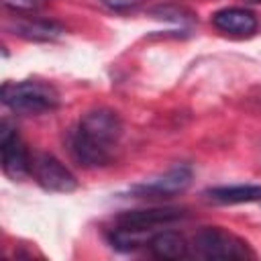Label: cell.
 I'll use <instances>...</instances> for the list:
<instances>
[{"label":"cell","instance_id":"cell-1","mask_svg":"<svg viewBox=\"0 0 261 261\" xmlns=\"http://www.w3.org/2000/svg\"><path fill=\"white\" fill-rule=\"evenodd\" d=\"M122 137V122L116 112L96 108L82 116L69 133V153L84 167H102L114 159V149Z\"/></svg>","mask_w":261,"mask_h":261},{"label":"cell","instance_id":"cell-2","mask_svg":"<svg viewBox=\"0 0 261 261\" xmlns=\"http://www.w3.org/2000/svg\"><path fill=\"white\" fill-rule=\"evenodd\" d=\"M2 104L16 114L35 116L51 112L59 106V94L53 86L37 80L27 82H6L2 86Z\"/></svg>","mask_w":261,"mask_h":261},{"label":"cell","instance_id":"cell-3","mask_svg":"<svg viewBox=\"0 0 261 261\" xmlns=\"http://www.w3.org/2000/svg\"><path fill=\"white\" fill-rule=\"evenodd\" d=\"M194 249L204 259H251L255 257L249 245L216 226H206L194 237Z\"/></svg>","mask_w":261,"mask_h":261},{"label":"cell","instance_id":"cell-4","mask_svg":"<svg viewBox=\"0 0 261 261\" xmlns=\"http://www.w3.org/2000/svg\"><path fill=\"white\" fill-rule=\"evenodd\" d=\"M31 175L47 192L69 194L77 188L75 175L51 153H37L31 159Z\"/></svg>","mask_w":261,"mask_h":261},{"label":"cell","instance_id":"cell-5","mask_svg":"<svg viewBox=\"0 0 261 261\" xmlns=\"http://www.w3.org/2000/svg\"><path fill=\"white\" fill-rule=\"evenodd\" d=\"M0 151H2V169L10 179H22L31 173V155L27 145L18 137L16 128L2 120L0 124Z\"/></svg>","mask_w":261,"mask_h":261},{"label":"cell","instance_id":"cell-6","mask_svg":"<svg viewBox=\"0 0 261 261\" xmlns=\"http://www.w3.org/2000/svg\"><path fill=\"white\" fill-rule=\"evenodd\" d=\"M190 184H192V169L188 165H175V167L167 169L165 173L135 186L133 192H137L139 196H145V198L147 196H151V198H167V196L184 192Z\"/></svg>","mask_w":261,"mask_h":261},{"label":"cell","instance_id":"cell-7","mask_svg":"<svg viewBox=\"0 0 261 261\" xmlns=\"http://www.w3.org/2000/svg\"><path fill=\"white\" fill-rule=\"evenodd\" d=\"M184 218V210L181 208H171V206H159V208H143V210H126L122 212L116 222L120 226H133V228H141V230H153V226H161V224H169Z\"/></svg>","mask_w":261,"mask_h":261},{"label":"cell","instance_id":"cell-8","mask_svg":"<svg viewBox=\"0 0 261 261\" xmlns=\"http://www.w3.org/2000/svg\"><path fill=\"white\" fill-rule=\"evenodd\" d=\"M212 24L220 33L230 35V37H251L257 31V16L247 8L230 6V8H222L214 12Z\"/></svg>","mask_w":261,"mask_h":261},{"label":"cell","instance_id":"cell-9","mask_svg":"<svg viewBox=\"0 0 261 261\" xmlns=\"http://www.w3.org/2000/svg\"><path fill=\"white\" fill-rule=\"evenodd\" d=\"M204 198L212 204H247L261 202V186H220L204 192Z\"/></svg>","mask_w":261,"mask_h":261},{"label":"cell","instance_id":"cell-10","mask_svg":"<svg viewBox=\"0 0 261 261\" xmlns=\"http://www.w3.org/2000/svg\"><path fill=\"white\" fill-rule=\"evenodd\" d=\"M149 251L157 259H181L188 255V243L181 234L173 230L153 232L149 239Z\"/></svg>","mask_w":261,"mask_h":261},{"label":"cell","instance_id":"cell-11","mask_svg":"<svg viewBox=\"0 0 261 261\" xmlns=\"http://www.w3.org/2000/svg\"><path fill=\"white\" fill-rule=\"evenodd\" d=\"M16 33L31 41H55L65 31L53 20H22L16 24Z\"/></svg>","mask_w":261,"mask_h":261},{"label":"cell","instance_id":"cell-12","mask_svg":"<svg viewBox=\"0 0 261 261\" xmlns=\"http://www.w3.org/2000/svg\"><path fill=\"white\" fill-rule=\"evenodd\" d=\"M2 4L14 12H31L41 4V0H2Z\"/></svg>","mask_w":261,"mask_h":261},{"label":"cell","instance_id":"cell-13","mask_svg":"<svg viewBox=\"0 0 261 261\" xmlns=\"http://www.w3.org/2000/svg\"><path fill=\"white\" fill-rule=\"evenodd\" d=\"M102 2L112 10H126V8L141 4V0H102Z\"/></svg>","mask_w":261,"mask_h":261},{"label":"cell","instance_id":"cell-14","mask_svg":"<svg viewBox=\"0 0 261 261\" xmlns=\"http://www.w3.org/2000/svg\"><path fill=\"white\" fill-rule=\"evenodd\" d=\"M245 2H249V4H261V0H245Z\"/></svg>","mask_w":261,"mask_h":261}]
</instances>
